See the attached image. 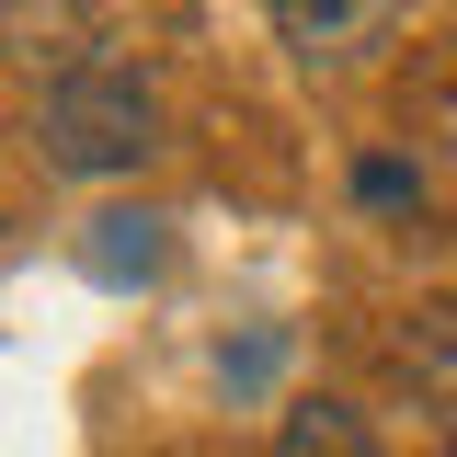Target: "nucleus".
Segmentation results:
<instances>
[{
  "label": "nucleus",
  "instance_id": "obj_4",
  "mask_svg": "<svg viewBox=\"0 0 457 457\" xmlns=\"http://www.w3.org/2000/svg\"><path fill=\"white\" fill-rule=\"evenodd\" d=\"M400 366H411V389L435 400V423H446V446H457V309H423L411 343H400Z\"/></svg>",
  "mask_w": 457,
  "mask_h": 457
},
{
  "label": "nucleus",
  "instance_id": "obj_2",
  "mask_svg": "<svg viewBox=\"0 0 457 457\" xmlns=\"http://www.w3.org/2000/svg\"><path fill=\"white\" fill-rule=\"evenodd\" d=\"M263 23H275L286 46L320 69V57H366V46H389L400 0H263Z\"/></svg>",
  "mask_w": 457,
  "mask_h": 457
},
{
  "label": "nucleus",
  "instance_id": "obj_1",
  "mask_svg": "<svg viewBox=\"0 0 457 457\" xmlns=\"http://www.w3.org/2000/svg\"><path fill=\"white\" fill-rule=\"evenodd\" d=\"M149 149H161V104H149L137 69L80 57V69H57V80H46V104H35V161H46V171L104 183V171H137Z\"/></svg>",
  "mask_w": 457,
  "mask_h": 457
},
{
  "label": "nucleus",
  "instance_id": "obj_3",
  "mask_svg": "<svg viewBox=\"0 0 457 457\" xmlns=\"http://www.w3.org/2000/svg\"><path fill=\"white\" fill-rule=\"evenodd\" d=\"M275 457H378V435H366L354 400H297L275 423Z\"/></svg>",
  "mask_w": 457,
  "mask_h": 457
},
{
  "label": "nucleus",
  "instance_id": "obj_5",
  "mask_svg": "<svg viewBox=\"0 0 457 457\" xmlns=\"http://www.w3.org/2000/svg\"><path fill=\"white\" fill-rule=\"evenodd\" d=\"M80 263H92L104 286H149V275H161V218H92Z\"/></svg>",
  "mask_w": 457,
  "mask_h": 457
},
{
  "label": "nucleus",
  "instance_id": "obj_6",
  "mask_svg": "<svg viewBox=\"0 0 457 457\" xmlns=\"http://www.w3.org/2000/svg\"><path fill=\"white\" fill-rule=\"evenodd\" d=\"M354 195H366V206H400V195H411V171H389V161H366V171H354Z\"/></svg>",
  "mask_w": 457,
  "mask_h": 457
}]
</instances>
